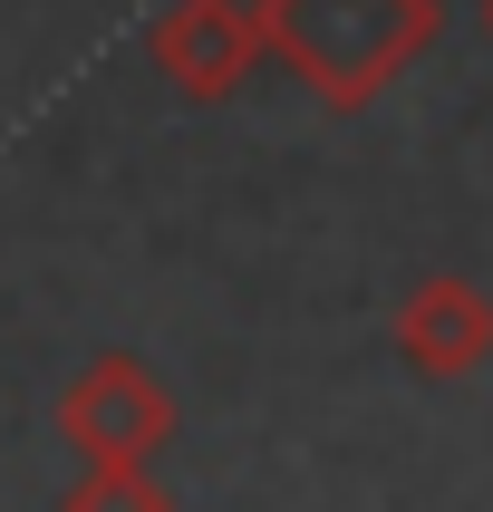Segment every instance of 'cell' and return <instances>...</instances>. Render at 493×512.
<instances>
[{
  "label": "cell",
  "instance_id": "1",
  "mask_svg": "<svg viewBox=\"0 0 493 512\" xmlns=\"http://www.w3.org/2000/svg\"><path fill=\"white\" fill-rule=\"evenodd\" d=\"M435 20V0H252L261 49L300 68L329 107H368L387 78H406L435 49Z\"/></svg>",
  "mask_w": 493,
  "mask_h": 512
},
{
  "label": "cell",
  "instance_id": "2",
  "mask_svg": "<svg viewBox=\"0 0 493 512\" xmlns=\"http://www.w3.org/2000/svg\"><path fill=\"white\" fill-rule=\"evenodd\" d=\"M58 435H68L87 464H155V445L174 435V397H165V377L145 368V358L107 348V358H87V368L68 377Z\"/></svg>",
  "mask_w": 493,
  "mask_h": 512
},
{
  "label": "cell",
  "instance_id": "3",
  "mask_svg": "<svg viewBox=\"0 0 493 512\" xmlns=\"http://www.w3.org/2000/svg\"><path fill=\"white\" fill-rule=\"evenodd\" d=\"M145 49H155L165 87L232 97V87L252 78V58H261V29H252V0H165L155 29H145Z\"/></svg>",
  "mask_w": 493,
  "mask_h": 512
},
{
  "label": "cell",
  "instance_id": "4",
  "mask_svg": "<svg viewBox=\"0 0 493 512\" xmlns=\"http://www.w3.org/2000/svg\"><path fill=\"white\" fill-rule=\"evenodd\" d=\"M397 348H406V368H416V377H474L493 358V300L464 281V271H435V281L406 290Z\"/></svg>",
  "mask_w": 493,
  "mask_h": 512
},
{
  "label": "cell",
  "instance_id": "5",
  "mask_svg": "<svg viewBox=\"0 0 493 512\" xmlns=\"http://www.w3.org/2000/svg\"><path fill=\"white\" fill-rule=\"evenodd\" d=\"M58 512H174V493L145 464H87V484H68Z\"/></svg>",
  "mask_w": 493,
  "mask_h": 512
},
{
  "label": "cell",
  "instance_id": "6",
  "mask_svg": "<svg viewBox=\"0 0 493 512\" xmlns=\"http://www.w3.org/2000/svg\"><path fill=\"white\" fill-rule=\"evenodd\" d=\"M484 29H493V0H484Z\"/></svg>",
  "mask_w": 493,
  "mask_h": 512
}]
</instances>
